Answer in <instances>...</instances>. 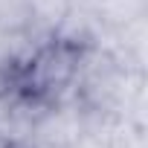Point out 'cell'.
I'll list each match as a JSON object with an SVG mask.
<instances>
[{
    "instance_id": "1",
    "label": "cell",
    "mask_w": 148,
    "mask_h": 148,
    "mask_svg": "<svg viewBox=\"0 0 148 148\" xmlns=\"http://www.w3.org/2000/svg\"><path fill=\"white\" fill-rule=\"evenodd\" d=\"M87 44H79L73 38H64L52 32L44 38L12 73V87L26 93L29 99L41 105H58L70 102L79 82V67Z\"/></svg>"
},
{
    "instance_id": "2",
    "label": "cell",
    "mask_w": 148,
    "mask_h": 148,
    "mask_svg": "<svg viewBox=\"0 0 148 148\" xmlns=\"http://www.w3.org/2000/svg\"><path fill=\"white\" fill-rule=\"evenodd\" d=\"M9 87H12V79H9V73L0 67V93H6Z\"/></svg>"
}]
</instances>
